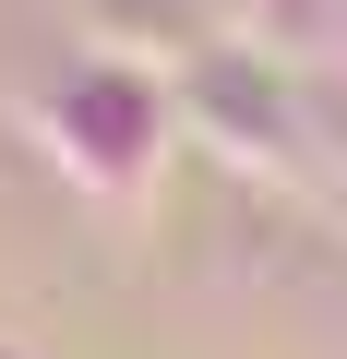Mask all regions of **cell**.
I'll use <instances>...</instances> for the list:
<instances>
[{
    "label": "cell",
    "mask_w": 347,
    "mask_h": 359,
    "mask_svg": "<svg viewBox=\"0 0 347 359\" xmlns=\"http://www.w3.org/2000/svg\"><path fill=\"white\" fill-rule=\"evenodd\" d=\"M25 132L84 204L144 216L168 192V156H180V72L120 60V48H72L60 72L25 84Z\"/></svg>",
    "instance_id": "1"
},
{
    "label": "cell",
    "mask_w": 347,
    "mask_h": 359,
    "mask_svg": "<svg viewBox=\"0 0 347 359\" xmlns=\"http://www.w3.org/2000/svg\"><path fill=\"white\" fill-rule=\"evenodd\" d=\"M180 132L240 156V168H264V180H299L311 144H323L311 132V72H287L252 36H216L204 60H180Z\"/></svg>",
    "instance_id": "2"
},
{
    "label": "cell",
    "mask_w": 347,
    "mask_h": 359,
    "mask_svg": "<svg viewBox=\"0 0 347 359\" xmlns=\"http://www.w3.org/2000/svg\"><path fill=\"white\" fill-rule=\"evenodd\" d=\"M84 48H120V60L180 72V60L216 48V25H204V0H84Z\"/></svg>",
    "instance_id": "3"
}]
</instances>
